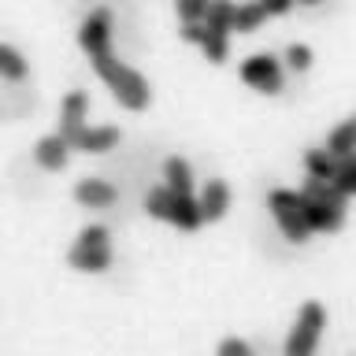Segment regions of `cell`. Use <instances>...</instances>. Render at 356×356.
Returning <instances> with one entry per match:
<instances>
[{
  "label": "cell",
  "instance_id": "9a60e30c",
  "mask_svg": "<svg viewBox=\"0 0 356 356\" xmlns=\"http://www.w3.org/2000/svg\"><path fill=\"white\" fill-rule=\"evenodd\" d=\"M163 186L178 189V193H193V167L186 156H167L163 160Z\"/></svg>",
  "mask_w": 356,
  "mask_h": 356
},
{
  "label": "cell",
  "instance_id": "5bb4252c",
  "mask_svg": "<svg viewBox=\"0 0 356 356\" xmlns=\"http://www.w3.org/2000/svg\"><path fill=\"white\" fill-rule=\"evenodd\" d=\"M197 200H200V211H204V222H219L230 208V186L222 178H208Z\"/></svg>",
  "mask_w": 356,
  "mask_h": 356
},
{
  "label": "cell",
  "instance_id": "5b68a950",
  "mask_svg": "<svg viewBox=\"0 0 356 356\" xmlns=\"http://www.w3.org/2000/svg\"><path fill=\"white\" fill-rule=\"evenodd\" d=\"M323 327H327V308L319 300L300 305L293 327H289V338H286V356H312L323 338Z\"/></svg>",
  "mask_w": 356,
  "mask_h": 356
},
{
  "label": "cell",
  "instance_id": "8fae6325",
  "mask_svg": "<svg viewBox=\"0 0 356 356\" xmlns=\"http://www.w3.org/2000/svg\"><path fill=\"white\" fill-rule=\"evenodd\" d=\"M74 200L82 208L108 211V208H115V200H119V186L108 182V178H100V175H86V178H78V186H74Z\"/></svg>",
  "mask_w": 356,
  "mask_h": 356
},
{
  "label": "cell",
  "instance_id": "277c9868",
  "mask_svg": "<svg viewBox=\"0 0 356 356\" xmlns=\"http://www.w3.org/2000/svg\"><path fill=\"white\" fill-rule=\"evenodd\" d=\"M267 208H271V216H275L286 241L300 245V241L312 238V227H308V216H305V193H300V189H271V193H267Z\"/></svg>",
  "mask_w": 356,
  "mask_h": 356
},
{
  "label": "cell",
  "instance_id": "6da1fadb",
  "mask_svg": "<svg viewBox=\"0 0 356 356\" xmlns=\"http://www.w3.org/2000/svg\"><path fill=\"white\" fill-rule=\"evenodd\" d=\"M89 67L97 71V78L108 86V93L119 100V108L127 111H145L152 104V89H149V78L141 71H134L127 60H119L115 52H100V56H89Z\"/></svg>",
  "mask_w": 356,
  "mask_h": 356
},
{
  "label": "cell",
  "instance_id": "7402d4cb",
  "mask_svg": "<svg viewBox=\"0 0 356 356\" xmlns=\"http://www.w3.org/2000/svg\"><path fill=\"white\" fill-rule=\"evenodd\" d=\"M330 182L338 186L345 197H356V152H353V156H345V160L338 163V175H334Z\"/></svg>",
  "mask_w": 356,
  "mask_h": 356
},
{
  "label": "cell",
  "instance_id": "ac0fdd59",
  "mask_svg": "<svg viewBox=\"0 0 356 356\" xmlns=\"http://www.w3.org/2000/svg\"><path fill=\"white\" fill-rule=\"evenodd\" d=\"M0 74H4V82H11V86L30 74V63L22 60V52L15 44H0Z\"/></svg>",
  "mask_w": 356,
  "mask_h": 356
},
{
  "label": "cell",
  "instance_id": "e0dca14e",
  "mask_svg": "<svg viewBox=\"0 0 356 356\" xmlns=\"http://www.w3.org/2000/svg\"><path fill=\"white\" fill-rule=\"evenodd\" d=\"M327 149L338 156V160H345V156L356 152V115L345 119L341 127H334V130L327 134Z\"/></svg>",
  "mask_w": 356,
  "mask_h": 356
},
{
  "label": "cell",
  "instance_id": "2e32d148",
  "mask_svg": "<svg viewBox=\"0 0 356 356\" xmlns=\"http://www.w3.org/2000/svg\"><path fill=\"white\" fill-rule=\"evenodd\" d=\"M338 163H341V160L327 149V145H316V149L305 152V171H308V178H327V182H330V178L338 175Z\"/></svg>",
  "mask_w": 356,
  "mask_h": 356
},
{
  "label": "cell",
  "instance_id": "8992f818",
  "mask_svg": "<svg viewBox=\"0 0 356 356\" xmlns=\"http://www.w3.org/2000/svg\"><path fill=\"white\" fill-rule=\"evenodd\" d=\"M282 60L278 56H271V52H256V56H249L241 67H238V78L249 89H256V93H267V97H275L278 89H282Z\"/></svg>",
  "mask_w": 356,
  "mask_h": 356
},
{
  "label": "cell",
  "instance_id": "30bf717a",
  "mask_svg": "<svg viewBox=\"0 0 356 356\" xmlns=\"http://www.w3.org/2000/svg\"><path fill=\"white\" fill-rule=\"evenodd\" d=\"M86 127H89V93L86 89H71V93L60 100V122H56V130H60L67 141H74Z\"/></svg>",
  "mask_w": 356,
  "mask_h": 356
},
{
  "label": "cell",
  "instance_id": "cb8c5ba5",
  "mask_svg": "<svg viewBox=\"0 0 356 356\" xmlns=\"http://www.w3.org/2000/svg\"><path fill=\"white\" fill-rule=\"evenodd\" d=\"M216 356H252V345L245 341V338H222Z\"/></svg>",
  "mask_w": 356,
  "mask_h": 356
},
{
  "label": "cell",
  "instance_id": "7a4b0ae2",
  "mask_svg": "<svg viewBox=\"0 0 356 356\" xmlns=\"http://www.w3.org/2000/svg\"><path fill=\"white\" fill-rule=\"evenodd\" d=\"M145 216H152V219H163V222H171V227L178 230H186V234H193L204 227V211H200V200L193 193H178V189L171 186H156L145 193Z\"/></svg>",
  "mask_w": 356,
  "mask_h": 356
},
{
  "label": "cell",
  "instance_id": "52a82bcc",
  "mask_svg": "<svg viewBox=\"0 0 356 356\" xmlns=\"http://www.w3.org/2000/svg\"><path fill=\"white\" fill-rule=\"evenodd\" d=\"M305 193V189H300ZM345 197L341 189H334V193L327 197H312L305 193V216H308V227L312 234H334V230H341V222H345Z\"/></svg>",
  "mask_w": 356,
  "mask_h": 356
},
{
  "label": "cell",
  "instance_id": "ffe728a7",
  "mask_svg": "<svg viewBox=\"0 0 356 356\" xmlns=\"http://www.w3.org/2000/svg\"><path fill=\"white\" fill-rule=\"evenodd\" d=\"M234 19H238V4L234 0H211L208 4V19L211 26H219V30H234Z\"/></svg>",
  "mask_w": 356,
  "mask_h": 356
},
{
  "label": "cell",
  "instance_id": "9c48e42d",
  "mask_svg": "<svg viewBox=\"0 0 356 356\" xmlns=\"http://www.w3.org/2000/svg\"><path fill=\"white\" fill-rule=\"evenodd\" d=\"M111 11L108 8H93L86 11V19L78 22V49L86 56H100L111 49Z\"/></svg>",
  "mask_w": 356,
  "mask_h": 356
},
{
  "label": "cell",
  "instance_id": "d4e9b609",
  "mask_svg": "<svg viewBox=\"0 0 356 356\" xmlns=\"http://www.w3.org/2000/svg\"><path fill=\"white\" fill-rule=\"evenodd\" d=\"M260 4H264V11H267L271 19H278V15H286V11L293 8L297 0H260Z\"/></svg>",
  "mask_w": 356,
  "mask_h": 356
},
{
  "label": "cell",
  "instance_id": "603a6c76",
  "mask_svg": "<svg viewBox=\"0 0 356 356\" xmlns=\"http://www.w3.org/2000/svg\"><path fill=\"white\" fill-rule=\"evenodd\" d=\"M211 0H175V11L182 22H204Z\"/></svg>",
  "mask_w": 356,
  "mask_h": 356
},
{
  "label": "cell",
  "instance_id": "ba28073f",
  "mask_svg": "<svg viewBox=\"0 0 356 356\" xmlns=\"http://www.w3.org/2000/svg\"><path fill=\"white\" fill-rule=\"evenodd\" d=\"M178 38L197 44L208 56V63H227V56H230V30H219L211 22H182Z\"/></svg>",
  "mask_w": 356,
  "mask_h": 356
},
{
  "label": "cell",
  "instance_id": "44dd1931",
  "mask_svg": "<svg viewBox=\"0 0 356 356\" xmlns=\"http://www.w3.org/2000/svg\"><path fill=\"white\" fill-rule=\"evenodd\" d=\"M282 63H286L293 74H305L308 67H312V49H308V44H300V41L286 44V52H282Z\"/></svg>",
  "mask_w": 356,
  "mask_h": 356
},
{
  "label": "cell",
  "instance_id": "484cf974",
  "mask_svg": "<svg viewBox=\"0 0 356 356\" xmlns=\"http://www.w3.org/2000/svg\"><path fill=\"white\" fill-rule=\"evenodd\" d=\"M297 4H305V8H312V4H323V0H297Z\"/></svg>",
  "mask_w": 356,
  "mask_h": 356
},
{
  "label": "cell",
  "instance_id": "4fadbf2b",
  "mask_svg": "<svg viewBox=\"0 0 356 356\" xmlns=\"http://www.w3.org/2000/svg\"><path fill=\"white\" fill-rule=\"evenodd\" d=\"M71 152H74V145L67 141L60 130L49 134V138H41L38 145H33V160H38L44 171H63L67 160H71Z\"/></svg>",
  "mask_w": 356,
  "mask_h": 356
},
{
  "label": "cell",
  "instance_id": "7c38bea8",
  "mask_svg": "<svg viewBox=\"0 0 356 356\" xmlns=\"http://www.w3.org/2000/svg\"><path fill=\"white\" fill-rule=\"evenodd\" d=\"M119 141H122V130L111 127V122H104V127H86L71 145H74V152L104 156V152H111V149H119Z\"/></svg>",
  "mask_w": 356,
  "mask_h": 356
},
{
  "label": "cell",
  "instance_id": "d6986e66",
  "mask_svg": "<svg viewBox=\"0 0 356 356\" xmlns=\"http://www.w3.org/2000/svg\"><path fill=\"white\" fill-rule=\"evenodd\" d=\"M267 19H271V15L264 11L260 0H245V4H238V19H234V30H238V33H256Z\"/></svg>",
  "mask_w": 356,
  "mask_h": 356
},
{
  "label": "cell",
  "instance_id": "3957f363",
  "mask_svg": "<svg viewBox=\"0 0 356 356\" xmlns=\"http://www.w3.org/2000/svg\"><path fill=\"white\" fill-rule=\"evenodd\" d=\"M67 260H71L74 271H86V275H100L111 267V234L108 227H100V222H89V227L78 230V238L71 245V252H67Z\"/></svg>",
  "mask_w": 356,
  "mask_h": 356
}]
</instances>
